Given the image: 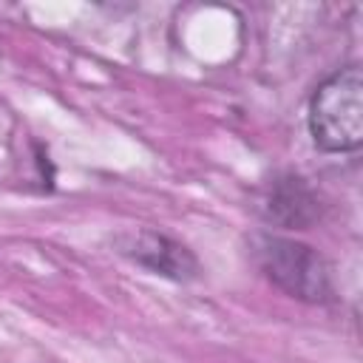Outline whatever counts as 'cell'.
<instances>
[{
	"label": "cell",
	"instance_id": "cell-1",
	"mask_svg": "<svg viewBox=\"0 0 363 363\" xmlns=\"http://www.w3.org/2000/svg\"><path fill=\"white\" fill-rule=\"evenodd\" d=\"M309 133L326 153L357 150L363 142V71L346 65L326 77L309 99Z\"/></svg>",
	"mask_w": 363,
	"mask_h": 363
},
{
	"label": "cell",
	"instance_id": "cell-2",
	"mask_svg": "<svg viewBox=\"0 0 363 363\" xmlns=\"http://www.w3.org/2000/svg\"><path fill=\"white\" fill-rule=\"evenodd\" d=\"M252 255L258 269L286 295L306 303H329L335 298L332 269L326 258L303 241L284 235H255Z\"/></svg>",
	"mask_w": 363,
	"mask_h": 363
},
{
	"label": "cell",
	"instance_id": "cell-3",
	"mask_svg": "<svg viewBox=\"0 0 363 363\" xmlns=\"http://www.w3.org/2000/svg\"><path fill=\"white\" fill-rule=\"evenodd\" d=\"M122 255L136 261L139 267L170 278V281H193L199 278V258L179 241L156 233V230H136L116 238Z\"/></svg>",
	"mask_w": 363,
	"mask_h": 363
},
{
	"label": "cell",
	"instance_id": "cell-4",
	"mask_svg": "<svg viewBox=\"0 0 363 363\" xmlns=\"http://www.w3.org/2000/svg\"><path fill=\"white\" fill-rule=\"evenodd\" d=\"M318 216H320L318 196L303 179L289 173V176H278L269 184V193L264 199L267 221L278 227H289V230H306L309 224L318 221Z\"/></svg>",
	"mask_w": 363,
	"mask_h": 363
}]
</instances>
